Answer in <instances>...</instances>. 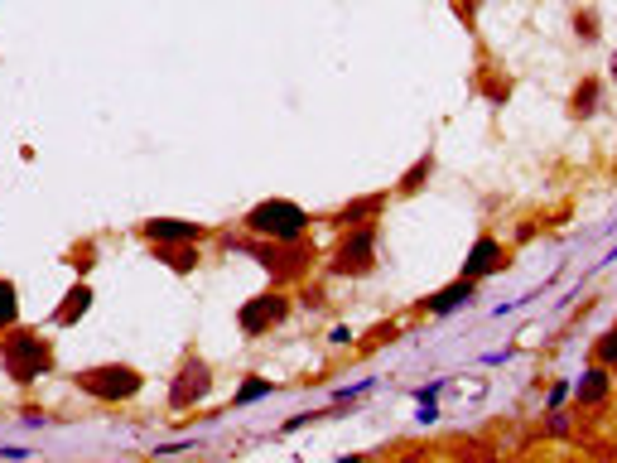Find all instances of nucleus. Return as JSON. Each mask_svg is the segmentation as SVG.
Listing matches in <instances>:
<instances>
[{"label":"nucleus","instance_id":"obj_3","mask_svg":"<svg viewBox=\"0 0 617 463\" xmlns=\"http://www.w3.org/2000/svg\"><path fill=\"white\" fill-rule=\"evenodd\" d=\"M78 386L102 396V401H131L145 382H140L135 367H87V372H78Z\"/></svg>","mask_w":617,"mask_h":463},{"label":"nucleus","instance_id":"obj_12","mask_svg":"<svg viewBox=\"0 0 617 463\" xmlns=\"http://www.w3.org/2000/svg\"><path fill=\"white\" fill-rule=\"evenodd\" d=\"M87 304H92V290H87V285L68 290V300H63V309H58V324H78L82 314H87Z\"/></svg>","mask_w":617,"mask_h":463},{"label":"nucleus","instance_id":"obj_1","mask_svg":"<svg viewBox=\"0 0 617 463\" xmlns=\"http://www.w3.org/2000/svg\"><path fill=\"white\" fill-rule=\"evenodd\" d=\"M304 227H309V213L299 203H290V198H266V203H256L246 213V232H256L266 242H299Z\"/></svg>","mask_w":617,"mask_h":463},{"label":"nucleus","instance_id":"obj_8","mask_svg":"<svg viewBox=\"0 0 617 463\" xmlns=\"http://www.w3.org/2000/svg\"><path fill=\"white\" fill-rule=\"evenodd\" d=\"M502 266H507V251H502V242H497V237H478V242H473V251L463 256V275H468V280H483V275L502 271Z\"/></svg>","mask_w":617,"mask_h":463},{"label":"nucleus","instance_id":"obj_18","mask_svg":"<svg viewBox=\"0 0 617 463\" xmlns=\"http://www.w3.org/2000/svg\"><path fill=\"white\" fill-rule=\"evenodd\" d=\"M381 203H386V198H367V203H352V208H343V213H338V222H343V227H352V222L372 218V213L381 208Z\"/></svg>","mask_w":617,"mask_h":463},{"label":"nucleus","instance_id":"obj_9","mask_svg":"<svg viewBox=\"0 0 617 463\" xmlns=\"http://www.w3.org/2000/svg\"><path fill=\"white\" fill-rule=\"evenodd\" d=\"M140 232H145L155 246H174V242H198L208 227H198V222H179V218H150Z\"/></svg>","mask_w":617,"mask_h":463},{"label":"nucleus","instance_id":"obj_10","mask_svg":"<svg viewBox=\"0 0 617 463\" xmlns=\"http://www.w3.org/2000/svg\"><path fill=\"white\" fill-rule=\"evenodd\" d=\"M574 401H579V410L603 406V401H608V367H603V362H593L589 372L579 377V386H574Z\"/></svg>","mask_w":617,"mask_h":463},{"label":"nucleus","instance_id":"obj_15","mask_svg":"<svg viewBox=\"0 0 617 463\" xmlns=\"http://www.w3.org/2000/svg\"><path fill=\"white\" fill-rule=\"evenodd\" d=\"M593 362H603V367H613L617 362V328L598 333V343H593Z\"/></svg>","mask_w":617,"mask_h":463},{"label":"nucleus","instance_id":"obj_5","mask_svg":"<svg viewBox=\"0 0 617 463\" xmlns=\"http://www.w3.org/2000/svg\"><path fill=\"white\" fill-rule=\"evenodd\" d=\"M372 251H376V227H352L343 246H338V256H333V271L338 275H367L372 271Z\"/></svg>","mask_w":617,"mask_h":463},{"label":"nucleus","instance_id":"obj_2","mask_svg":"<svg viewBox=\"0 0 617 463\" xmlns=\"http://www.w3.org/2000/svg\"><path fill=\"white\" fill-rule=\"evenodd\" d=\"M0 353H5V367H10L15 382H29V377L54 367V353H49V343H39V333H15Z\"/></svg>","mask_w":617,"mask_h":463},{"label":"nucleus","instance_id":"obj_13","mask_svg":"<svg viewBox=\"0 0 617 463\" xmlns=\"http://www.w3.org/2000/svg\"><path fill=\"white\" fill-rule=\"evenodd\" d=\"M160 256L174 266V271H193V266H198V251H193V242H184L179 251H174V246H160Z\"/></svg>","mask_w":617,"mask_h":463},{"label":"nucleus","instance_id":"obj_7","mask_svg":"<svg viewBox=\"0 0 617 463\" xmlns=\"http://www.w3.org/2000/svg\"><path fill=\"white\" fill-rule=\"evenodd\" d=\"M280 246L285 242H266V237H261V242L246 246V251H251L261 266H270L275 275H299V266H309V256H304V246L299 242H295V251H280Z\"/></svg>","mask_w":617,"mask_h":463},{"label":"nucleus","instance_id":"obj_4","mask_svg":"<svg viewBox=\"0 0 617 463\" xmlns=\"http://www.w3.org/2000/svg\"><path fill=\"white\" fill-rule=\"evenodd\" d=\"M285 314H290V300L275 295V290H266V295H256V300H246L242 309H237V324H242L246 338H261V333H270Z\"/></svg>","mask_w":617,"mask_h":463},{"label":"nucleus","instance_id":"obj_11","mask_svg":"<svg viewBox=\"0 0 617 463\" xmlns=\"http://www.w3.org/2000/svg\"><path fill=\"white\" fill-rule=\"evenodd\" d=\"M468 300H473V280H468V275H458L454 285H444L439 295H430V300H425V309H430V314H454V309H463Z\"/></svg>","mask_w":617,"mask_h":463},{"label":"nucleus","instance_id":"obj_20","mask_svg":"<svg viewBox=\"0 0 617 463\" xmlns=\"http://www.w3.org/2000/svg\"><path fill=\"white\" fill-rule=\"evenodd\" d=\"M550 435H569V415H564L560 406L550 410Z\"/></svg>","mask_w":617,"mask_h":463},{"label":"nucleus","instance_id":"obj_6","mask_svg":"<svg viewBox=\"0 0 617 463\" xmlns=\"http://www.w3.org/2000/svg\"><path fill=\"white\" fill-rule=\"evenodd\" d=\"M208 391H213V372H208V362H188L184 372L174 377L169 406H174V410H188V406H198Z\"/></svg>","mask_w":617,"mask_h":463},{"label":"nucleus","instance_id":"obj_16","mask_svg":"<svg viewBox=\"0 0 617 463\" xmlns=\"http://www.w3.org/2000/svg\"><path fill=\"white\" fill-rule=\"evenodd\" d=\"M261 396H270V382L266 377H246L242 391H237L232 401H237V406H251V401H261Z\"/></svg>","mask_w":617,"mask_h":463},{"label":"nucleus","instance_id":"obj_19","mask_svg":"<svg viewBox=\"0 0 617 463\" xmlns=\"http://www.w3.org/2000/svg\"><path fill=\"white\" fill-rule=\"evenodd\" d=\"M593 107H598V82H584L579 92H574V116H593Z\"/></svg>","mask_w":617,"mask_h":463},{"label":"nucleus","instance_id":"obj_21","mask_svg":"<svg viewBox=\"0 0 617 463\" xmlns=\"http://www.w3.org/2000/svg\"><path fill=\"white\" fill-rule=\"evenodd\" d=\"M574 29H584V39H593V34H598V20H593V15H574Z\"/></svg>","mask_w":617,"mask_h":463},{"label":"nucleus","instance_id":"obj_17","mask_svg":"<svg viewBox=\"0 0 617 463\" xmlns=\"http://www.w3.org/2000/svg\"><path fill=\"white\" fill-rule=\"evenodd\" d=\"M15 285L10 280H0V328H15Z\"/></svg>","mask_w":617,"mask_h":463},{"label":"nucleus","instance_id":"obj_22","mask_svg":"<svg viewBox=\"0 0 617 463\" xmlns=\"http://www.w3.org/2000/svg\"><path fill=\"white\" fill-rule=\"evenodd\" d=\"M569 396H574V391H569V382H560V386H555V391H550V410H555V406H564Z\"/></svg>","mask_w":617,"mask_h":463},{"label":"nucleus","instance_id":"obj_23","mask_svg":"<svg viewBox=\"0 0 617 463\" xmlns=\"http://www.w3.org/2000/svg\"><path fill=\"white\" fill-rule=\"evenodd\" d=\"M613 78H617V54H613Z\"/></svg>","mask_w":617,"mask_h":463},{"label":"nucleus","instance_id":"obj_14","mask_svg":"<svg viewBox=\"0 0 617 463\" xmlns=\"http://www.w3.org/2000/svg\"><path fill=\"white\" fill-rule=\"evenodd\" d=\"M430 174H434V155H425V160H415V169L401 179V189H396V193H415L425 179H430Z\"/></svg>","mask_w":617,"mask_h":463}]
</instances>
